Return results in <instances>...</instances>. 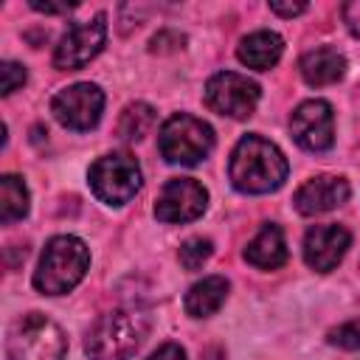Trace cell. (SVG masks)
I'll use <instances>...</instances> for the list:
<instances>
[{
  "label": "cell",
  "mask_w": 360,
  "mask_h": 360,
  "mask_svg": "<svg viewBox=\"0 0 360 360\" xmlns=\"http://www.w3.org/2000/svg\"><path fill=\"white\" fill-rule=\"evenodd\" d=\"M228 177L245 194H267L287 180V158L267 138L245 135L231 155Z\"/></svg>",
  "instance_id": "obj_1"
},
{
  "label": "cell",
  "mask_w": 360,
  "mask_h": 360,
  "mask_svg": "<svg viewBox=\"0 0 360 360\" xmlns=\"http://www.w3.org/2000/svg\"><path fill=\"white\" fill-rule=\"evenodd\" d=\"M152 321L141 309H112L101 315L87 338L84 352L90 360H129L146 340Z\"/></svg>",
  "instance_id": "obj_2"
},
{
  "label": "cell",
  "mask_w": 360,
  "mask_h": 360,
  "mask_svg": "<svg viewBox=\"0 0 360 360\" xmlns=\"http://www.w3.org/2000/svg\"><path fill=\"white\" fill-rule=\"evenodd\" d=\"M90 267V250L79 236H53L34 273V287L42 295H62L73 290Z\"/></svg>",
  "instance_id": "obj_3"
},
{
  "label": "cell",
  "mask_w": 360,
  "mask_h": 360,
  "mask_svg": "<svg viewBox=\"0 0 360 360\" xmlns=\"http://www.w3.org/2000/svg\"><path fill=\"white\" fill-rule=\"evenodd\" d=\"M65 352H68L65 332L42 312H25L8 326L6 335L8 360H65Z\"/></svg>",
  "instance_id": "obj_4"
},
{
  "label": "cell",
  "mask_w": 360,
  "mask_h": 360,
  "mask_svg": "<svg viewBox=\"0 0 360 360\" xmlns=\"http://www.w3.org/2000/svg\"><path fill=\"white\" fill-rule=\"evenodd\" d=\"M158 149L169 163L194 166L214 149V129L197 115L177 112L163 124L158 135Z\"/></svg>",
  "instance_id": "obj_5"
},
{
  "label": "cell",
  "mask_w": 360,
  "mask_h": 360,
  "mask_svg": "<svg viewBox=\"0 0 360 360\" xmlns=\"http://www.w3.org/2000/svg\"><path fill=\"white\" fill-rule=\"evenodd\" d=\"M90 188L107 205L129 202L141 188V166L127 152H112L90 166Z\"/></svg>",
  "instance_id": "obj_6"
},
{
  "label": "cell",
  "mask_w": 360,
  "mask_h": 360,
  "mask_svg": "<svg viewBox=\"0 0 360 360\" xmlns=\"http://www.w3.org/2000/svg\"><path fill=\"white\" fill-rule=\"evenodd\" d=\"M205 104L228 118H248L259 104V84L242 73L222 70L205 84Z\"/></svg>",
  "instance_id": "obj_7"
},
{
  "label": "cell",
  "mask_w": 360,
  "mask_h": 360,
  "mask_svg": "<svg viewBox=\"0 0 360 360\" xmlns=\"http://www.w3.org/2000/svg\"><path fill=\"white\" fill-rule=\"evenodd\" d=\"M101 110H104V93L90 82L70 84L59 90L51 101V112L56 115V121L73 132L93 129L101 118Z\"/></svg>",
  "instance_id": "obj_8"
},
{
  "label": "cell",
  "mask_w": 360,
  "mask_h": 360,
  "mask_svg": "<svg viewBox=\"0 0 360 360\" xmlns=\"http://www.w3.org/2000/svg\"><path fill=\"white\" fill-rule=\"evenodd\" d=\"M104 39H107V17L104 14L76 22L59 39V45L53 51V65L59 70H79L104 48Z\"/></svg>",
  "instance_id": "obj_9"
},
{
  "label": "cell",
  "mask_w": 360,
  "mask_h": 360,
  "mask_svg": "<svg viewBox=\"0 0 360 360\" xmlns=\"http://www.w3.org/2000/svg\"><path fill=\"white\" fill-rule=\"evenodd\" d=\"M208 205V191L202 183L191 177H174L169 180L158 200H155V217L160 222H191L197 219Z\"/></svg>",
  "instance_id": "obj_10"
},
{
  "label": "cell",
  "mask_w": 360,
  "mask_h": 360,
  "mask_svg": "<svg viewBox=\"0 0 360 360\" xmlns=\"http://www.w3.org/2000/svg\"><path fill=\"white\" fill-rule=\"evenodd\" d=\"M290 129L298 146L309 152H323L335 143V115L332 107L321 98H309L295 107L290 118Z\"/></svg>",
  "instance_id": "obj_11"
},
{
  "label": "cell",
  "mask_w": 360,
  "mask_h": 360,
  "mask_svg": "<svg viewBox=\"0 0 360 360\" xmlns=\"http://www.w3.org/2000/svg\"><path fill=\"white\" fill-rule=\"evenodd\" d=\"M352 245V233L343 225H315L304 236V259L312 270L329 273L340 264Z\"/></svg>",
  "instance_id": "obj_12"
},
{
  "label": "cell",
  "mask_w": 360,
  "mask_h": 360,
  "mask_svg": "<svg viewBox=\"0 0 360 360\" xmlns=\"http://www.w3.org/2000/svg\"><path fill=\"white\" fill-rule=\"evenodd\" d=\"M346 200H349V183L335 174H318V177L307 180L292 197L298 214H304V217L332 211V208L343 205Z\"/></svg>",
  "instance_id": "obj_13"
},
{
  "label": "cell",
  "mask_w": 360,
  "mask_h": 360,
  "mask_svg": "<svg viewBox=\"0 0 360 360\" xmlns=\"http://www.w3.org/2000/svg\"><path fill=\"white\" fill-rule=\"evenodd\" d=\"M245 259L253 264V267H262V270H276L287 262V242H284V233L278 225L267 222L262 225V231L248 242L245 248Z\"/></svg>",
  "instance_id": "obj_14"
},
{
  "label": "cell",
  "mask_w": 360,
  "mask_h": 360,
  "mask_svg": "<svg viewBox=\"0 0 360 360\" xmlns=\"http://www.w3.org/2000/svg\"><path fill=\"white\" fill-rule=\"evenodd\" d=\"M281 51H284V42L276 31H253L239 42L236 56L242 65L253 70H270L281 59Z\"/></svg>",
  "instance_id": "obj_15"
},
{
  "label": "cell",
  "mask_w": 360,
  "mask_h": 360,
  "mask_svg": "<svg viewBox=\"0 0 360 360\" xmlns=\"http://www.w3.org/2000/svg\"><path fill=\"white\" fill-rule=\"evenodd\" d=\"M343 73H346V59L335 48L323 45V48H315V51L304 53V59H301V76L312 87L335 84Z\"/></svg>",
  "instance_id": "obj_16"
},
{
  "label": "cell",
  "mask_w": 360,
  "mask_h": 360,
  "mask_svg": "<svg viewBox=\"0 0 360 360\" xmlns=\"http://www.w3.org/2000/svg\"><path fill=\"white\" fill-rule=\"evenodd\" d=\"M225 298H228V281L222 276H208L186 292L183 304L191 318H208L225 304Z\"/></svg>",
  "instance_id": "obj_17"
},
{
  "label": "cell",
  "mask_w": 360,
  "mask_h": 360,
  "mask_svg": "<svg viewBox=\"0 0 360 360\" xmlns=\"http://www.w3.org/2000/svg\"><path fill=\"white\" fill-rule=\"evenodd\" d=\"M28 214V188L22 177L17 174H3L0 177V219L3 225L17 222Z\"/></svg>",
  "instance_id": "obj_18"
},
{
  "label": "cell",
  "mask_w": 360,
  "mask_h": 360,
  "mask_svg": "<svg viewBox=\"0 0 360 360\" xmlns=\"http://www.w3.org/2000/svg\"><path fill=\"white\" fill-rule=\"evenodd\" d=\"M155 124V110L143 101H135V104H127L121 118H118V138L124 141H141Z\"/></svg>",
  "instance_id": "obj_19"
},
{
  "label": "cell",
  "mask_w": 360,
  "mask_h": 360,
  "mask_svg": "<svg viewBox=\"0 0 360 360\" xmlns=\"http://www.w3.org/2000/svg\"><path fill=\"white\" fill-rule=\"evenodd\" d=\"M211 253H214V245H211V239H202V236H191V239H186L183 245H180V253H177V259H180V264L186 267V270H200L208 259H211Z\"/></svg>",
  "instance_id": "obj_20"
},
{
  "label": "cell",
  "mask_w": 360,
  "mask_h": 360,
  "mask_svg": "<svg viewBox=\"0 0 360 360\" xmlns=\"http://www.w3.org/2000/svg\"><path fill=\"white\" fill-rule=\"evenodd\" d=\"M329 343H335V346H340V349H346V352L360 349V318L335 326V329L329 332Z\"/></svg>",
  "instance_id": "obj_21"
},
{
  "label": "cell",
  "mask_w": 360,
  "mask_h": 360,
  "mask_svg": "<svg viewBox=\"0 0 360 360\" xmlns=\"http://www.w3.org/2000/svg\"><path fill=\"white\" fill-rule=\"evenodd\" d=\"M22 84H25V68L20 62H3L0 65V93L11 96Z\"/></svg>",
  "instance_id": "obj_22"
},
{
  "label": "cell",
  "mask_w": 360,
  "mask_h": 360,
  "mask_svg": "<svg viewBox=\"0 0 360 360\" xmlns=\"http://www.w3.org/2000/svg\"><path fill=\"white\" fill-rule=\"evenodd\" d=\"M169 42L183 45V42H186V37H183V34H177V31H160V34L152 39V51H160V53H163V51H174Z\"/></svg>",
  "instance_id": "obj_23"
},
{
  "label": "cell",
  "mask_w": 360,
  "mask_h": 360,
  "mask_svg": "<svg viewBox=\"0 0 360 360\" xmlns=\"http://www.w3.org/2000/svg\"><path fill=\"white\" fill-rule=\"evenodd\" d=\"M270 11L278 14V17H295V14L307 11V3H278V0H273L270 3Z\"/></svg>",
  "instance_id": "obj_24"
},
{
  "label": "cell",
  "mask_w": 360,
  "mask_h": 360,
  "mask_svg": "<svg viewBox=\"0 0 360 360\" xmlns=\"http://www.w3.org/2000/svg\"><path fill=\"white\" fill-rule=\"evenodd\" d=\"M343 20H346V25L352 28V34H357V37H360V0H357V3H346V6H343Z\"/></svg>",
  "instance_id": "obj_25"
},
{
  "label": "cell",
  "mask_w": 360,
  "mask_h": 360,
  "mask_svg": "<svg viewBox=\"0 0 360 360\" xmlns=\"http://www.w3.org/2000/svg\"><path fill=\"white\" fill-rule=\"evenodd\" d=\"M149 360H186V352H183L177 343H166V346H160Z\"/></svg>",
  "instance_id": "obj_26"
},
{
  "label": "cell",
  "mask_w": 360,
  "mask_h": 360,
  "mask_svg": "<svg viewBox=\"0 0 360 360\" xmlns=\"http://www.w3.org/2000/svg\"><path fill=\"white\" fill-rule=\"evenodd\" d=\"M31 8L34 11H45V14H62V11L73 8V3H39V0H34Z\"/></svg>",
  "instance_id": "obj_27"
}]
</instances>
